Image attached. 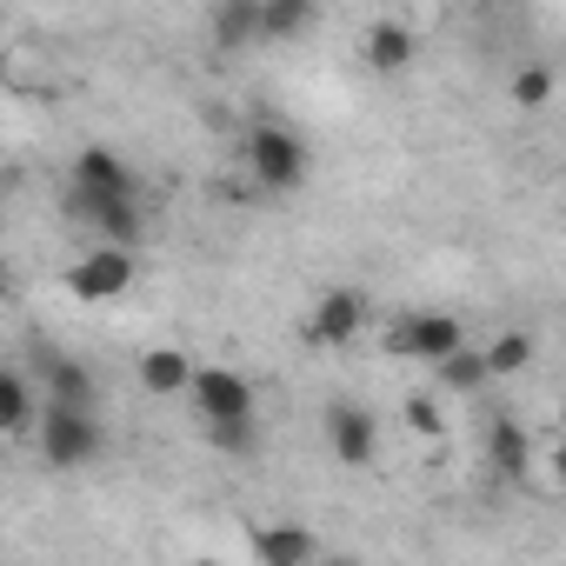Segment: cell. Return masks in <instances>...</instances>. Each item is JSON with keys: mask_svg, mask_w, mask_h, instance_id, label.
Instances as JSON below:
<instances>
[{"mask_svg": "<svg viewBox=\"0 0 566 566\" xmlns=\"http://www.w3.org/2000/svg\"><path fill=\"white\" fill-rule=\"evenodd\" d=\"M240 160H247V174H253L260 193H294V187L314 174V147H307L287 120H253Z\"/></svg>", "mask_w": 566, "mask_h": 566, "instance_id": "obj_1", "label": "cell"}, {"mask_svg": "<svg viewBox=\"0 0 566 566\" xmlns=\"http://www.w3.org/2000/svg\"><path fill=\"white\" fill-rule=\"evenodd\" d=\"M101 447H107L101 413H81V407H54V400H48V413H41V460H48L54 473L94 467Z\"/></svg>", "mask_w": 566, "mask_h": 566, "instance_id": "obj_2", "label": "cell"}, {"mask_svg": "<svg viewBox=\"0 0 566 566\" xmlns=\"http://www.w3.org/2000/svg\"><path fill=\"white\" fill-rule=\"evenodd\" d=\"M380 347H387L394 360H420V367L433 374V367H447V360L467 347V327H460L453 314H400V321L380 334Z\"/></svg>", "mask_w": 566, "mask_h": 566, "instance_id": "obj_3", "label": "cell"}, {"mask_svg": "<svg viewBox=\"0 0 566 566\" xmlns=\"http://www.w3.org/2000/svg\"><path fill=\"white\" fill-rule=\"evenodd\" d=\"M67 220L74 227H94V247H140V233H147V220H140V193H87V187H74L67 193Z\"/></svg>", "mask_w": 566, "mask_h": 566, "instance_id": "obj_4", "label": "cell"}, {"mask_svg": "<svg viewBox=\"0 0 566 566\" xmlns=\"http://www.w3.org/2000/svg\"><path fill=\"white\" fill-rule=\"evenodd\" d=\"M134 273H140V260L127 247H87L81 266H67V294L87 301V307H107L134 287Z\"/></svg>", "mask_w": 566, "mask_h": 566, "instance_id": "obj_5", "label": "cell"}, {"mask_svg": "<svg viewBox=\"0 0 566 566\" xmlns=\"http://www.w3.org/2000/svg\"><path fill=\"white\" fill-rule=\"evenodd\" d=\"M360 334H367V294H360V287H327V294L314 301L307 327H301L307 347H347V340H360Z\"/></svg>", "mask_w": 566, "mask_h": 566, "instance_id": "obj_6", "label": "cell"}, {"mask_svg": "<svg viewBox=\"0 0 566 566\" xmlns=\"http://www.w3.org/2000/svg\"><path fill=\"white\" fill-rule=\"evenodd\" d=\"M187 400L200 407V427H220V420H253V380H247L240 367H200Z\"/></svg>", "mask_w": 566, "mask_h": 566, "instance_id": "obj_7", "label": "cell"}, {"mask_svg": "<svg viewBox=\"0 0 566 566\" xmlns=\"http://www.w3.org/2000/svg\"><path fill=\"white\" fill-rule=\"evenodd\" d=\"M321 433H327V447H334L340 467H374L380 460V427H374V413L360 400H334L321 413Z\"/></svg>", "mask_w": 566, "mask_h": 566, "instance_id": "obj_8", "label": "cell"}, {"mask_svg": "<svg viewBox=\"0 0 566 566\" xmlns=\"http://www.w3.org/2000/svg\"><path fill=\"white\" fill-rule=\"evenodd\" d=\"M41 387H48V400H54V407L101 413V380H94V367H87V360H74V354H61V347H48V354H41Z\"/></svg>", "mask_w": 566, "mask_h": 566, "instance_id": "obj_9", "label": "cell"}, {"mask_svg": "<svg viewBox=\"0 0 566 566\" xmlns=\"http://www.w3.org/2000/svg\"><path fill=\"white\" fill-rule=\"evenodd\" d=\"M486 467L506 480V486H526L533 480V427H520L513 413H500L486 427Z\"/></svg>", "mask_w": 566, "mask_h": 566, "instance_id": "obj_10", "label": "cell"}, {"mask_svg": "<svg viewBox=\"0 0 566 566\" xmlns=\"http://www.w3.org/2000/svg\"><path fill=\"white\" fill-rule=\"evenodd\" d=\"M253 559L260 566H321V539L301 520H273L253 533Z\"/></svg>", "mask_w": 566, "mask_h": 566, "instance_id": "obj_11", "label": "cell"}, {"mask_svg": "<svg viewBox=\"0 0 566 566\" xmlns=\"http://www.w3.org/2000/svg\"><path fill=\"white\" fill-rule=\"evenodd\" d=\"M413 54H420V41H413L407 21H374V28L360 34V61H367L374 74H407Z\"/></svg>", "mask_w": 566, "mask_h": 566, "instance_id": "obj_12", "label": "cell"}, {"mask_svg": "<svg viewBox=\"0 0 566 566\" xmlns=\"http://www.w3.org/2000/svg\"><path fill=\"white\" fill-rule=\"evenodd\" d=\"M207 34H213V54H247V48H260V0H220Z\"/></svg>", "mask_w": 566, "mask_h": 566, "instance_id": "obj_13", "label": "cell"}, {"mask_svg": "<svg viewBox=\"0 0 566 566\" xmlns=\"http://www.w3.org/2000/svg\"><path fill=\"white\" fill-rule=\"evenodd\" d=\"M74 187H87V193H140L134 187V167L114 147H81L74 154Z\"/></svg>", "mask_w": 566, "mask_h": 566, "instance_id": "obj_14", "label": "cell"}, {"mask_svg": "<svg viewBox=\"0 0 566 566\" xmlns=\"http://www.w3.org/2000/svg\"><path fill=\"white\" fill-rule=\"evenodd\" d=\"M41 413H48V407H34V387H28L21 367L0 374V433H8V440H28V433H41Z\"/></svg>", "mask_w": 566, "mask_h": 566, "instance_id": "obj_15", "label": "cell"}, {"mask_svg": "<svg viewBox=\"0 0 566 566\" xmlns=\"http://www.w3.org/2000/svg\"><path fill=\"white\" fill-rule=\"evenodd\" d=\"M193 374H200V367H193L180 347H147V354H140V387L160 394V400H167V394H193Z\"/></svg>", "mask_w": 566, "mask_h": 566, "instance_id": "obj_16", "label": "cell"}, {"mask_svg": "<svg viewBox=\"0 0 566 566\" xmlns=\"http://www.w3.org/2000/svg\"><path fill=\"white\" fill-rule=\"evenodd\" d=\"M307 28H314V8H307V0H260V48L301 41Z\"/></svg>", "mask_w": 566, "mask_h": 566, "instance_id": "obj_17", "label": "cell"}, {"mask_svg": "<svg viewBox=\"0 0 566 566\" xmlns=\"http://www.w3.org/2000/svg\"><path fill=\"white\" fill-rule=\"evenodd\" d=\"M433 380H440L447 394H480V387L493 380V367H486V347H460L447 367H433Z\"/></svg>", "mask_w": 566, "mask_h": 566, "instance_id": "obj_18", "label": "cell"}, {"mask_svg": "<svg viewBox=\"0 0 566 566\" xmlns=\"http://www.w3.org/2000/svg\"><path fill=\"white\" fill-rule=\"evenodd\" d=\"M207 447L227 453V460H253V453L266 447V433H260L253 420H220V427H207Z\"/></svg>", "mask_w": 566, "mask_h": 566, "instance_id": "obj_19", "label": "cell"}, {"mask_svg": "<svg viewBox=\"0 0 566 566\" xmlns=\"http://www.w3.org/2000/svg\"><path fill=\"white\" fill-rule=\"evenodd\" d=\"M486 367H493V380L500 374H526L533 367V334H493L486 340Z\"/></svg>", "mask_w": 566, "mask_h": 566, "instance_id": "obj_20", "label": "cell"}, {"mask_svg": "<svg viewBox=\"0 0 566 566\" xmlns=\"http://www.w3.org/2000/svg\"><path fill=\"white\" fill-rule=\"evenodd\" d=\"M400 420H407L420 440H440V433H447V413H440L433 394H407V400H400Z\"/></svg>", "mask_w": 566, "mask_h": 566, "instance_id": "obj_21", "label": "cell"}, {"mask_svg": "<svg viewBox=\"0 0 566 566\" xmlns=\"http://www.w3.org/2000/svg\"><path fill=\"white\" fill-rule=\"evenodd\" d=\"M506 94H513V107H546V101H553V74H546V67H520Z\"/></svg>", "mask_w": 566, "mask_h": 566, "instance_id": "obj_22", "label": "cell"}, {"mask_svg": "<svg viewBox=\"0 0 566 566\" xmlns=\"http://www.w3.org/2000/svg\"><path fill=\"white\" fill-rule=\"evenodd\" d=\"M546 480H553V486L566 493V433H559V440L546 447Z\"/></svg>", "mask_w": 566, "mask_h": 566, "instance_id": "obj_23", "label": "cell"}, {"mask_svg": "<svg viewBox=\"0 0 566 566\" xmlns=\"http://www.w3.org/2000/svg\"><path fill=\"white\" fill-rule=\"evenodd\" d=\"M187 566H227V559H187Z\"/></svg>", "mask_w": 566, "mask_h": 566, "instance_id": "obj_24", "label": "cell"}, {"mask_svg": "<svg viewBox=\"0 0 566 566\" xmlns=\"http://www.w3.org/2000/svg\"><path fill=\"white\" fill-rule=\"evenodd\" d=\"M321 566H360V559H321Z\"/></svg>", "mask_w": 566, "mask_h": 566, "instance_id": "obj_25", "label": "cell"}]
</instances>
